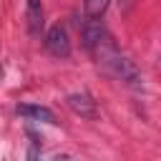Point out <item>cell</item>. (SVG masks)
<instances>
[{
    "label": "cell",
    "instance_id": "1",
    "mask_svg": "<svg viewBox=\"0 0 161 161\" xmlns=\"http://www.w3.org/2000/svg\"><path fill=\"white\" fill-rule=\"evenodd\" d=\"M91 55H93L96 63H98L111 78H116L118 83H123V86H128V88H141V73H138V68L133 65L131 58H126V55L116 48L111 33L91 50Z\"/></svg>",
    "mask_w": 161,
    "mask_h": 161
},
{
    "label": "cell",
    "instance_id": "2",
    "mask_svg": "<svg viewBox=\"0 0 161 161\" xmlns=\"http://www.w3.org/2000/svg\"><path fill=\"white\" fill-rule=\"evenodd\" d=\"M45 50L53 55V58H68L70 55V38H68V30L63 25H53L48 33H45Z\"/></svg>",
    "mask_w": 161,
    "mask_h": 161
},
{
    "label": "cell",
    "instance_id": "3",
    "mask_svg": "<svg viewBox=\"0 0 161 161\" xmlns=\"http://www.w3.org/2000/svg\"><path fill=\"white\" fill-rule=\"evenodd\" d=\"M65 103H68V108H70L75 116H80V118H96V116H98L96 101H93L86 91H75V93H70V96L65 98Z\"/></svg>",
    "mask_w": 161,
    "mask_h": 161
},
{
    "label": "cell",
    "instance_id": "4",
    "mask_svg": "<svg viewBox=\"0 0 161 161\" xmlns=\"http://www.w3.org/2000/svg\"><path fill=\"white\" fill-rule=\"evenodd\" d=\"M106 35H108V30H106V25H103L101 20L86 18V23L80 25V38H83V45H86L88 50H93Z\"/></svg>",
    "mask_w": 161,
    "mask_h": 161
},
{
    "label": "cell",
    "instance_id": "5",
    "mask_svg": "<svg viewBox=\"0 0 161 161\" xmlns=\"http://www.w3.org/2000/svg\"><path fill=\"white\" fill-rule=\"evenodd\" d=\"M25 25H28L30 38H40V33H43V3L40 0L25 3Z\"/></svg>",
    "mask_w": 161,
    "mask_h": 161
},
{
    "label": "cell",
    "instance_id": "6",
    "mask_svg": "<svg viewBox=\"0 0 161 161\" xmlns=\"http://www.w3.org/2000/svg\"><path fill=\"white\" fill-rule=\"evenodd\" d=\"M18 113L25 116V118H33V121H43V123H55V113L45 106H38V103H20L18 106Z\"/></svg>",
    "mask_w": 161,
    "mask_h": 161
},
{
    "label": "cell",
    "instance_id": "7",
    "mask_svg": "<svg viewBox=\"0 0 161 161\" xmlns=\"http://www.w3.org/2000/svg\"><path fill=\"white\" fill-rule=\"evenodd\" d=\"M108 3H111V0H83V13H86V18L98 20V18L106 13Z\"/></svg>",
    "mask_w": 161,
    "mask_h": 161
},
{
    "label": "cell",
    "instance_id": "8",
    "mask_svg": "<svg viewBox=\"0 0 161 161\" xmlns=\"http://www.w3.org/2000/svg\"><path fill=\"white\" fill-rule=\"evenodd\" d=\"M131 5H133V0H118V8H121L123 13H126V10L131 8Z\"/></svg>",
    "mask_w": 161,
    "mask_h": 161
}]
</instances>
